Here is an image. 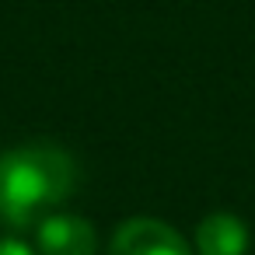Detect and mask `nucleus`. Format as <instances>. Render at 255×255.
Masks as SVG:
<instances>
[{"mask_svg":"<svg viewBox=\"0 0 255 255\" xmlns=\"http://www.w3.org/2000/svg\"><path fill=\"white\" fill-rule=\"evenodd\" d=\"M0 255H35V252L18 238H0Z\"/></svg>","mask_w":255,"mask_h":255,"instance_id":"39448f33","label":"nucleus"},{"mask_svg":"<svg viewBox=\"0 0 255 255\" xmlns=\"http://www.w3.org/2000/svg\"><path fill=\"white\" fill-rule=\"evenodd\" d=\"M109 255H192V248L171 224L154 217H129L112 234Z\"/></svg>","mask_w":255,"mask_h":255,"instance_id":"f03ea898","label":"nucleus"},{"mask_svg":"<svg viewBox=\"0 0 255 255\" xmlns=\"http://www.w3.org/2000/svg\"><path fill=\"white\" fill-rule=\"evenodd\" d=\"M248 241V224L234 213H210L196 227L199 255H245Z\"/></svg>","mask_w":255,"mask_h":255,"instance_id":"20e7f679","label":"nucleus"},{"mask_svg":"<svg viewBox=\"0 0 255 255\" xmlns=\"http://www.w3.org/2000/svg\"><path fill=\"white\" fill-rule=\"evenodd\" d=\"M77 161L56 143H21L0 154V220L39 227L77 192Z\"/></svg>","mask_w":255,"mask_h":255,"instance_id":"f257e3e1","label":"nucleus"},{"mask_svg":"<svg viewBox=\"0 0 255 255\" xmlns=\"http://www.w3.org/2000/svg\"><path fill=\"white\" fill-rule=\"evenodd\" d=\"M35 248H39V255H95L98 234H95L91 220L60 210L35 227Z\"/></svg>","mask_w":255,"mask_h":255,"instance_id":"7ed1b4c3","label":"nucleus"}]
</instances>
